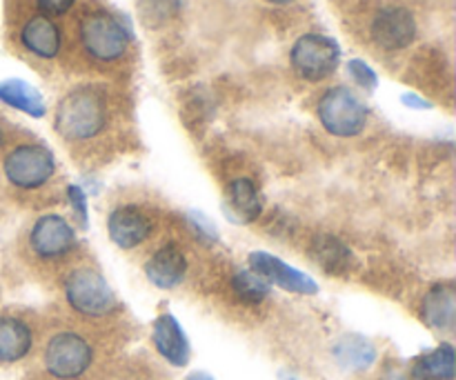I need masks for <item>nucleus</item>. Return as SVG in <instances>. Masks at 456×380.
Masks as SVG:
<instances>
[{"instance_id": "1", "label": "nucleus", "mask_w": 456, "mask_h": 380, "mask_svg": "<svg viewBox=\"0 0 456 380\" xmlns=\"http://www.w3.org/2000/svg\"><path fill=\"white\" fill-rule=\"evenodd\" d=\"M107 102L105 93L96 87H78L61 98L53 116L56 132L65 141H89L105 127Z\"/></svg>"}, {"instance_id": "2", "label": "nucleus", "mask_w": 456, "mask_h": 380, "mask_svg": "<svg viewBox=\"0 0 456 380\" xmlns=\"http://www.w3.org/2000/svg\"><path fill=\"white\" fill-rule=\"evenodd\" d=\"M65 296L71 310L89 319H102L118 310L114 289L92 267H78L67 276Z\"/></svg>"}, {"instance_id": "3", "label": "nucleus", "mask_w": 456, "mask_h": 380, "mask_svg": "<svg viewBox=\"0 0 456 380\" xmlns=\"http://www.w3.org/2000/svg\"><path fill=\"white\" fill-rule=\"evenodd\" d=\"M80 43L96 61L114 62L127 52L129 34L114 13L98 9L80 20Z\"/></svg>"}, {"instance_id": "4", "label": "nucleus", "mask_w": 456, "mask_h": 380, "mask_svg": "<svg viewBox=\"0 0 456 380\" xmlns=\"http://www.w3.org/2000/svg\"><path fill=\"white\" fill-rule=\"evenodd\" d=\"M319 120L332 136L350 138L356 136L368 125V107L359 101L352 89L332 87L321 96Z\"/></svg>"}, {"instance_id": "5", "label": "nucleus", "mask_w": 456, "mask_h": 380, "mask_svg": "<svg viewBox=\"0 0 456 380\" xmlns=\"http://www.w3.org/2000/svg\"><path fill=\"white\" fill-rule=\"evenodd\" d=\"M294 71L310 83H319L337 71L341 61V49L337 40L323 34H305L292 44L289 52Z\"/></svg>"}, {"instance_id": "6", "label": "nucleus", "mask_w": 456, "mask_h": 380, "mask_svg": "<svg viewBox=\"0 0 456 380\" xmlns=\"http://www.w3.org/2000/svg\"><path fill=\"white\" fill-rule=\"evenodd\" d=\"M45 369L53 378L74 380L83 376L94 360V350L85 336L76 332H61L45 347Z\"/></svg>"}, {"instance_id": "7", "label": "nucleus", "mask_w": 456, "mask_h": 380, "mask_svg": "<svg viewBox=\"0 0 456 380\" xmlns=\"http://www.w3.org/2000/svg\"><path fill=\"white\" fill-rule=\"evenodd\" d=\"M4 176L20 190H38L56 172V158L43 145H18L4 156Z\"/></svg>"}, {"instance_id": "8", "label": "nucleus", "mask_w": 456, "mask_h": 380, "mask_svg": "<svg viewBox=\"0 0 456 380\" xmlns=\"http://www.w3.org/2000/svg\"><path fill=\"white\" fill-rule=\"evenodd\" d=\"M372 40L386 52H399L412 44L417 38V20L410 13V9L392 4V7L379 9L377 16L370 25Z\"/></svg>"}, {"instance_id": "9", "label": "nucleus", "mask_w": 456, "mask_h": 380, "mask_svg": "<svg viewBox=\"0 0 456 380\" xmlns=\"http://www.w3.org/2000/svg\"><path fill=\"white\" fill-rule=\"evenodd\" d=\"M29 243L40 258H61L74 249L76 231L62 216L47 214V216H40L31 227Z\"/></svg>"}, {"instance_id": "10", "label": "nucleus", "mask_w": 456, "mask_h": 380, "mask_svg": "<svg viewBox=\"0 0 456 380\" xmlns=\"http://www.w3.org/2000/svg\"><path fill=\"white\" fill-rule=\"evenodd\" d=\"M249 267H252L258 276H263L270 285H279V287L288 289V292L305 294V296H312V294L319 292V287H316V283L310 279V276L294 270V267H289L288 263L272 256V254H265V252L249 254Z\"/></svg>"}, {"instance_id": "11", "label": "nucleus", "mask_w": 456, "mask_h": 380, "mask_svg": "<svg viewBox=\"0 0 456 380\" xmlns=\"http://www.w3.org/2000/svg\"><path fill=\"white\" fill-rule=\"evenodd\" d=\"M151 230L154 225H151L150 216L134 205H123V207L114 209L107 221L111 243L118 245L120 249H134L142 245L151 236Z\"/></svg>"}, {"instance_id": "12", "label": "nucleus", "mask_w": 456, "mask_h": 380, "mask_svg": "<svg viewBox=\"0 0 456 380\" xmlns=\"http://www.w3.org/2000/svg\"><path fill=\"white\" fill-rule=\"evenodd\" d=\"M151 338H154V345L159 350V354L169 365H174V368H185L190 363V341H187L185 332H183V327L172 314H163L156 319Z\"/></svg>"}, {"instance_id": "13", "label": "nucleus", "mask_w": 456, "mask_h": 380, "mask_svg": "<svg viewBox=\"0 0 456 380\" xmlns=\"http://www.w3.org/2000/svg\"><path fill=\"white\" fill-rule=\"evenodd\" d=\"M145 274L151 285L160 289H174L183 283L187 274V258L176 245H163L154 256L147 261Z\"/></svg>"}, {"instance_id": "14", "label": "nucleus", "mask_w": 456, "mask_h": 380, "mask_svg": "<svg viewBox=\"0 0 456 380\" xmlns=\"http://www.w3.org/2000/svg\"><path fill=\"white\" fill-rule=\"evenodd\" d=\"M421 316L428 327L436 332H452L456 323V289L452 283H439L426 294Z\"/></svg>"}, {"instance_id": "15", "label": "nucleus", "mask_w": 456, "mask_h": 380, "mask_svg": "<svg viewBox=\"0 0 456 380\" xmlns=\"http://www.w3.org/2000/svg\"><path fill=\"white\" fill-rule=\"evenodd\" d=\"M22 47L38 58H56L61 52L62 36L56 22L49 16H34L20 31Z\"/></svg>"}, {"instance_id": "16", "label": "nucleus", "mask_w": 456, "mask_h": 380, "mask_svg": "<svg viewBox=\"0 0 456 380\" xmlns=\"http://www.w3.org/2000/svg\"><path fill=\"white\" fill-rule=\"evenodd\" d=\"M225 212L234 222H254L263 214V200L249 178L239 176L227 185Z\"/></svg>"}, {"instance_id": "17", "label": "nucleus", "mask_w": 456, "mask_h": 380, "mask_svg": "<svg viewBox=\"0 0 456 380\" xmlns=\"http://www.w3.org/2000/svg\"><path fill=\"white\" fill-rule=\"evenodd\" d=\"M34 345V334L25 320L0 316V363H18Z\"/></svg>"}, {"instance_id": "18", "label": "nucleus", "mask_w": 456, "mask_h": 380, "mask_svg": "<svg viewBox=\"0 0 456 380\" xmlns=\"http://www.w3.org/2000/svg\"><path fill=\"white\" fill-rule=\"evenodd\" d=\"M0 101L4 105L13 107V109L22 111V114H29L34 118H40L45 114V102L43 96L36 87H31L29 83L18 78H9L0 83Z\"/></svg>"}, {"instance_id": "19", "label": "nucleus", "mask_w": 456, "mask_h": 380, "mask_svg": "<svg viewBox=\"0 0 456 380\" xmlns=\"http://www.w3.org/2000/svg\"><path fill=\"white\" fill-rule=\"evenodd\" d=\"M412 374L419 380H452L454 378V350L452 345H439L436 350L419 356L414 360Z\"/></svg>"}, {"instance_id": "20", "label": "nucleus", "mask_w": 456, "mask_h": 380, "mask_svg": "<svg viewBox=\"0 0 456 380\" xmlns=\"http://www.w3.org/2000/svg\"><path fill=\"white\" fill-rule=\"evenodd\" d=\"M312 256H314V261L325 271H334V274L346 271L352 261V254L347 249V245H343L337 236L330 234L316 236L314 243H312Z\"/></svg>"}, {"instance_id": "21", "label": "nucleus", "mask_w": 456, "mask_h": 380, "mask_svg": "<svg viewBox=\"0 0 456 380\" xmlns=\"http://www.w3.org/2000/svg\"><path fill=\"white\" fill-rule=\"evenodd\" d=\"M334 356H337L338 365L346 369H368L377 360V350L372 343L363 336H346L337 343L334 347Z\"/></svg>"}, {"instance_id": "22", "label": "nucleus", "mask_w": 456, "mask_h": 380, "mask_svg": "<svg viewBox=\"0 0 456 380\" xmlns=\"http://www.w3.org/2000/svg\"><path fill=\"white\" fill-rule=\"evenodd\" d=\"M270 287L272 285L267 283L263 276H258L254 270H245L239 271V274L232 279V289H234L236 298L248 305H258V303L265 301L270 296Z\"/></svg>"}, {"instance_id": "23", "label": "nucleus", "mask_w": 456, "mask_h": 380, "mask_svg": "<svg viewBox=\"0 0 456 380\" xmlns=\"http://www.w3.org/2000/svg\"><path fill=\"white\" fill-rule=\"evenodd\" d=\"M347 71H350L352 78L356 80V85H361L363 89H377L379 78H377V74H374V69L368 65V62L354 58V61L347 62Z\"/></svg>"}, {"instance_id": "24", "label": "nucleus", "mask_w": 456, "mask_h": 380, "mask_svg": "<svg viewBox=\"0 0 456 380\" xmlns=\"http://www.w3.org/2000/svg\"><path fill=\"white\" fill-rule=\"evenodd\" d=\"M67 196H69L71 207H74L76 214H78L83 227H87L89 221H87V198H85V191L80 190L78 185H69L67 187Z\"/></svg>"}, {"instance_id": "25", "label": "nucleus", "mask_w": 456, "mask_h": 380, "mask_svg": "<svg viewBox=\"0 0 456 380\" xmlns=\"http://www.w3.org/2000/svg\"><path fill=\"white\" fill-rule=\"evenodd\" d=\"M43 16H62L74 7L76 0H36Z\"/></svg>"}, {"instance_id": "26", "label": "nucleus", "mask_w": 456, "mask_h": 380, "mask_svg": "<svg viewBox=\"0 0 456 380\" xmlns=\"http://www.w3.org/2000/svg\"><path fill=\"white\" fill-rule=\"evenodd\" d=\"M381 380H419V378L414 376L412 369H405V368H401V365L392 363L383 369Z\"/></svg>"}, {"instance_id": "27", "label": "nucleus", "mask_w": 456, "mask_h": 380, "mask_svg": "<svg viewBox=\"0 0 456 380\" xmlns=\"http://www.w3.org/2000/svg\"><path fill=\"white\" fill-rule=\"evenodd\" d=\"M401 101H403V102H405V105L414 107V109H421V107H430V102L421 101V98L412 96V93H405V96H403V98H401Z\"/></svg>"}, {"instance_id": "28", "label": "nucleus", "mask_w": 456, "mask_h": 380, "mask_svg": "<svg viewBox=\"0 0 456 380\" xmlns=\"http://www.w3.org/2000/svg\"><path fill=\"white\" fill-rule=\"evenodd\" d=\"M185 380H214L212 376H209V374H203V372H196V374H191V376H187Z\"/></svg>"}, {"instance_id": "29", "label": "nucleus", "mask_w": 456, "mask_h": 380, "mask_svg": "<svg viewBox=\"0 0 456 380\" xmlns=\"http://www.w3.org/2000/svg\"><path fill=\"white\" fill-rule=\"evenodd\" d=\"M267 3H274V4H288V3H292V0H267Z\"/></svg>"}, {"instance_id": "30", "label": "nucleus", "mask_w": 456, "mask_h": 380, "mask_svg": "<svg viewBox=\"0 0 456 380\" xmlns=\"http://www.w3.org/2000/svg\"><path fill=\"white\" fill-rule=\"evenodd\" d=\"M0 145H3V133H0Z\"/></svg>"}]
</instances>
